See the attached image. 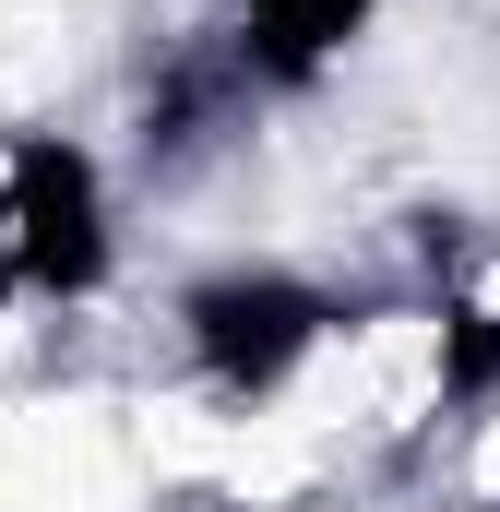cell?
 <instances>
[{
  "label": "cell",
  "instance_id": "1",
  "mask_svg": "<svg viewBox=\"0 0 500 512\" xmlns=\"http://www.w3.org/2000/svg\"><path fill=\"white\" fill-rule=\"evenodd\" d=\"M346 322H358V298H334V286H310V274H286V262L203 274V286L179 298V346H191L203 393H227V405L286 393L334 334H346Z\"/></svg>",
  "mask_w": 500,
  "mask_h": 512
},
{
  "label": "cell",
  "instance_id": "2",
  "mask_svg": "<svg viewBox=\"0 0 500 512\" xmlns=\"http://www.w3.org/2000/svg\"><path fill=\"white\" fill-rule=\"evenodd\" d=\"M108 274H120L108 167L72 131H24L0 155V286H24V298H96Z\"/></svg>",
  "mask_w": 500,
  "mask_h": 512
},
{
  "label": "cell",
  "instance_id": "3",
  "mask_svg": "<svg viewBox=\"0 0 500 512\" xmlns=\"http://www.w3.org/2000/svg\"><path fill=\"white\" fill-rule=\"evenodd\" d=\"M370 12L381 0H227V60H239V84L250 96H310L358 36H370Z\"/></svg>",
  "mask_w": 500,
  "mask_h": 512
},
{
  "label": "cell",
  "instance_id": "4",
  "mask_svg": "<svg viewBox=\"0 0 500 512\" xmlns=\"http://www.w3.org/2000/svg\"><path fill=\"white\" fill-rule=\"evenodd\" d=\"M441 405H500V298L441 274Z\"/></svg>",
  "mask_w": 500,
  "mask_h": 512
},
{
  "label": "cell",
  "instance_id": "5",
  "mask_svg": "<svg viewBox=\"0 0 500 512\" xmlns=\"http://www.w3.org/2000/svg\"><path fill=\"white\" fill-rule=\"evenodd\" d=\"M489 512H500V501H489Z\"/></svg>",
  "mask_w": 500,
  "mask_h": 512
}]
</instances>
